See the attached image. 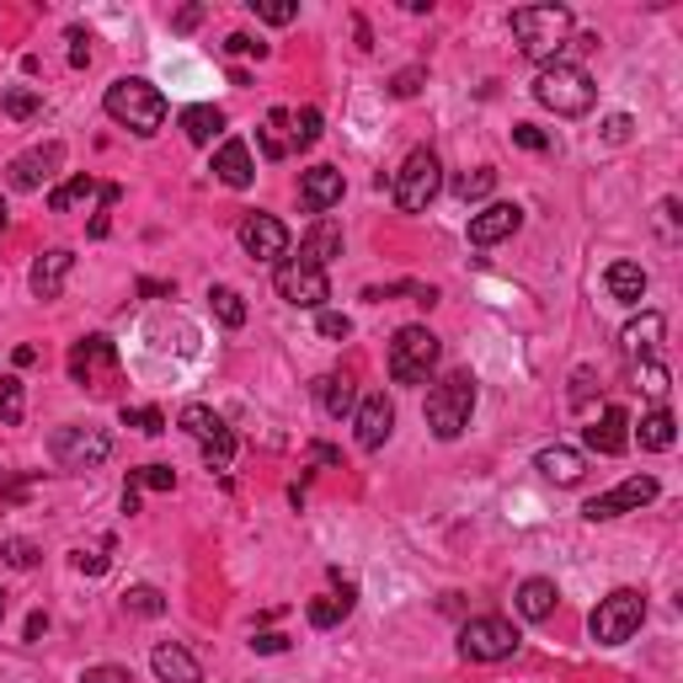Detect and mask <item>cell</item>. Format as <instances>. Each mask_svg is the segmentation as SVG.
<instances>
[{
	"mask_svg": "<svg viewBox=\"0 0 683 683\" xmlns=\"http://www.w3.org/2000/svg\"><path fill=\"white\" fill-rule=\"evenodd\" d=\"M288 123H294V128H288V145H294V150H310V145L321 139V113H316V107L288 113Z\"/></svg>",
	"mask_w": 683,
	"mask_h": 683,
	"instance_id": "cell-38",
	"label": "cell"
},
{
	"mask_svg": "<svg viewBox=\"0 0 683 683\" xmlns=\"http://www.w3.org/2000/svg\"><path fill=\"white\" fill-rule=\"evenodd\" d=\"M273 288H278L283 305H294V310H326V299H331L326 273L310 267L305 257H283L278 273H273Z\"/></svg>",
	"mask_w": 683,
	"mask_h": 683,
	"instance_id": "cell-10",
	"label": "cell"
},
{
	"mask_svg": "<svg viewBox=\"0 0 683 683\" xmlns=\"http://www.w3.org/2000/svg\"><path fill=\"white\" fill-rule=\"evenodd\" d=\"M662 331H668V321H662V310H646L641 321H630L625 331H619V348H625V358H630V363H657V348H662Z\"/></svg>",
	"mask_w": 683,
	"mask_h": 683,
	"instance_id": "cell-18",
	"label": "cell"
},
{
	"mask_svg": "<svg viewBox=\"0 0 683 683\" xmlns=\"http://www.w3.org/2000/svg\"><path fill=\"white\" fill-rule=\"evenodd\" d=\"M123 608H128V614H139V619H161V614H166V593H161V588H150V582H139V588H128V593H123Z\"/></svg>",
	"mask_w": 683,
	"mask_h": 683,
	"instance_id": "cell-35",
	"label": "cell"
},
{
	"mask_svg": "<svg viewBox=\"0 0 683 683\" xmlns=\"http://www.w3.org/2000/svg\"><path fill=\"white\" fill-rule=\"evenodd\" d=\"M59 161H65V145L48 139V145H38V150H27V156H16V161L5 166V182H11L16 193H38L43 182L59 171Z\"/></svg>",
	"mask_w": 683,
	"mask_h": 683,
	"instance_id": "cell-14",
	"label": "cell"
},
{
	"mask_svg": "<svg viewBox=\"0 0 683 683\" xmlns=\"http://www.w3.org/2000/svg\"><path fill=\"white\" fill-rule=\"evenodd\" d=\"M422 81H428V70H422V65H411V70H401V76L390 81V91H396V96H417Z\"/></svg>",
	"mask_w": 683,
	"mask_h": 683,
	"instance_id": "cell-48",
	"label": "cell"
},
{
	"mask_svg": "<svg viewBox=\"0 0 683 683\" xmlns=\"http://www.w3.org/2000/svg\"><path fill=\"white\" fill-rule=\"evenodd\" d=\"M439 187H443L439 156H433L428 145H417V150H411V156L401 161L396 182H390V198H396V208H401V214H422L428 203L439 198Z\"/></svg>",
	"mask_w": 683,
	"mask_h": 683,
	"instance_id": "cell-6",
	"label": "cell"
},
{
	"mask_svg": "<svg viewBox=\"0 0 683 683\" xmlns=\"http://www.w3.org/2000/svg\"><path fill=\"white\" fill-rule=\"evenodd\" d=\"M0 556L16 566V571H33V566H38V545H33V539H5Z\"/></svg>",
	"mask_w": 683,
	"mask_h": 683,
	"instance_id": "cell-44",
	"label": "cell"
},
{
	"mask_svg": "<svg viewBox=\"0 0 683 683\" xmlns=\"http://www.w3.org/2000/svg\"><path fill=\"white\" fill-rule=\"evenodd\" d=\"M208 310H214V321L230 326V331H236V326H246L241 294H236V288H225V283H214V288H208Z\"/></svg>",
	"mask_w": 683,
	"mask_h": 683,
	"instance_id": "cell-34",
	"label": "cell"
},
{
	"mask_svg": "<svg viewBox=\"0 0 683 683\" xmlns=\"http://www.w3.org/2000/svg\"><path fill=\"white\" fill-rule=\"evenodd\" d=\"M0 619H5V593H0Z\"/></svg>",
	"mask_w": 683,
	"mask_h": 683,
	"instance_id": "cell-62",
	"label": "cell"
},
{
	"mask_svg": "<svg viewBox=\"0 0 683 683\" xmlns=\"http://www.w3.org/2000/svg\"><path fill=\"white\" fill-rule=\"evenodd\" d=\"M81 683H134V679H128V668H113V662H107V668H86Z\"/></svg>",
	"mask_w": 683,
	"mask_h": 683,
	"instance_id": "cell-52",
	"label": "cell"
},
{
	"mask_svg": "<svg viewBox=\"0 0 683 683\" xmlns=\"http://www.w3.org/2000/svg\"><path fill=\"white\" fill-rule=\"evenodd\" d=\"M641 619H646V593H636V588H614L608 599H599L588 630H593V641L599 646H625L636 630H641Z\"/></svg>",
	"mask_w": 683,
	"mask_h": 683,
	"instance_id": "cell-7",
	"label": "cell"
},
{
	"mask_svg": "<svg viewBox=\"0 0 683 683\" xmlns=\"http://www.w3.org/2000/svg\"><path fill=\"white\" fill-rule=\"evenodd\" d=\"M353 428H358V448H385V439L396 433V401L385 390H368L358 406H353Z\"/></svg>",
	"mask_w": 683,
	"mask_h": 683,
	"instance_id": "cell-12",
	"label": "cell"
},
{
	"mask_svg": "<svg viewBox=\"0 0 683 683\" xmlns=\"http://www.w3.org/2000/svg\"><path fill=\"white\" fill-rule=\"evenodd\" d=\"M534 470H539L545 481H556V486H577L582 476H588V459H582V448L550 443V448H539V454H534Z\"/></svg>",
	"mask_w": 683,
	"mask_h": 683,
	"instance_id": "cell-21",
	"label": "cell"
},
{
	"mask_svg": "<svg viewBox=\"0 0 683 683\" xmlns=\"http://www.w3.org/2000/svg\"><path fill=\"white\" fill-rule=\"evenodd\" d=\"M331 582H337V593H326V599H310L305 603V619L316 625V630H331V625H342L348 614H353V603H358V588L342 577V571H331Z\"/></svg>",
	"mask_w": 683,
	"mask_h": 683,
	"instance_id": "cell-17",
	"label": "cell"
},
{
	"mask_svg": "<svg viewBox=\"0 0 683 683\" xmlns=\"http://www.w3.org/2000/svg\"><path fill=\"white\" fill-rule=\"evenodd\" d=\"M5 225H11V203L0 198V236H5Z\"/></svg>",
	"mask_w": 683,
	"mask_h": 683,
	"instance_id": "cell-61",
	"label": "cell"
},
{
	"mask_svg": "<svg viewBox=\"0 0 683 683\" xmlns=\"http://www.w3.org/2000/svg\"><path fill=\"white\" fill-rule=\"evenodd\" d=\"M342 193H348V182H342L337 166H310V171L299 177V203H305V214H316V219H321L326 208H337Z\"/></svg>",
	"mask_w": 683,
	"mask_h": 683,
	"instance_id": "cell-16",
	"label": "cell"
},
{
	"mask_svg": "<svg viewBox=\"0 0 683 683\" xmlns=\"http://www.w3.org/2000/svg\"><path fill=\"white\" fill-rule=\"evenodd\" d=\"M214 177L225 182V187H251L257 182V161H251V145L246 139H225L219 150H214Z\"/></svg>",
	"mask_w": 683,
	"mask_h": 683,
	"instance_id": "cell-22",
	"label": "cell"
},
{
	"mask_svg": "<svg viewBox=\"0 0 683 683\" xmlns=\"http://www.w3.org/2000/svg\"><path fill=\"white\" fill-rule=\"evenodd\" d=\"M128 486H145V491H177V470H171V465H145V470H134V481Z\"/></svg>",
	"mask_w": 683,
	"mask_h": 683,
	"instance_id": "cell-43",
	"label": "cell"
},
{
	"mask_svg": "<svg viewBox=\"0 0 683 683\" xmlns=\"http://www.w3.org/2000/svg\"><path fill=\"white\" fill-rule=\"evenodd\" d=\"M470 411H476V374L470 368H448L439 385L428 390V428H433V439L454 443L470 428Z\"/></svg>",
	"mask_w": 683,
	"mask_h": 683,
	"instance_id": "cell-4",
	"label": "cell"
},
{
	"mask_svg": "<svg viewBox=\"0 0 683 683\" xmlns=\"http://www.w3.org/2000/svg\"><path fill=\"white\" fill-rule=\"evenodd\" d=\"M513 145H523V150H550V139H545L534 123H513Z\"/></svg>",
	"mask_w": 683,
	"mask_h": 683,
	"instance_id": "cell-50",
	"label": "cell"
},
{
	"mask_svg": "<svg viewBox=\"0 0 683 683\" xmlns=\"http://www.w3.org/2000/svg\"><path fill=\"white\" fill-rule=\"evenodd\" d=\"M556 599H561V593H556L550 577H528L519 588V614L523 619H534V625H545V619L556 614Z\"/></svg>",
	"mask_w": 683,
	"mask_h": 683,
	"instance_id": "cell-27",
	"label": "cell"
},
{
	"mask_svg": "<svg viewBox=\"0 0 683 683\" xmlns=\"http://www.w3.org/2000/svg\"><path fill=\"white\" fill-rule=\"evenodd\" d=\"M139 294H145V299H161V294H171V283H156V278H145V283H139Z\"/></svg>",
	"mask_w": 683,
	"mask_h": 683,
	"instance_id": "cell-59",
	"label": "cell"
},
{
	"mask_svg": "<svg viewBox=\"0 0 683 683\" xmlns=\"http://www.w3.org/2000/svg\"><path fill=\"white\" fill-rule=\"evenodd\" d=\"M76 566H81L86 577H102V571H107V556H96V550L86 556V550H81V556H76Z\"/></svg>",
	"mask_w": 683,
	"mask_h": 683,
	"instance_id": "cell-55",
	"label": "cell"
},
{
	"mask_svg": "<svg viewBox=\"0 0 683 683\" xmlns=\"http://www.w3.org/2000/svg\"><path fill=\"white\" fill-rule=\"evenodd\" d=\"M491 187H497V171H491V166H476V171H465V177H454V198H465V203L486 198Z\"/></svg>",
	"mask_w": 683,
	"mask_h": 683,
	"instance_id": "cell-40",
	"label": "cell"
},
{
	"mask_svg": "<svg viewBox=\"0 0 683 683\" xmlns=\"http://www.w3.org/2000/svg\"><path fill=\"white\" fill-rule=\"evenodd\" d=\"M123 428H139V433H166V417L156 411V406H123Z\"/></svg>",
	"mask_w": 683,
	"mask_h": 683,
	"instance_id": "cell-42",
	"label": "cell"
},
{
	"mask_svg": "<svg viewBox=\"0 0 683 683\" xmlns=\"http://www.w3.org/2000/svg\"><path fill=\"white\" fill-rule=\"evenodd\" d=\"M657 214H662V230H679V203H673V198H662Z\"/></svg>",
	"mask_w": 683,
	"mask_h": 683,
	"instance_id": "cell-56",
	"label": "cell"
},
{
	"mask_svg": "<svg viewBox=\"0 0 683 683\" xmlns=\"http://www.w3.org/2000/svg\"><path fill=\"white\" fill-rule=\"evenodd\" d=\"M27 417V390H22V379L11 374V379H0V428H16Z\"/></svg>",
	"mask_w": 683,
	"mask_h": 683,
	"instance_id": "cell-37",
	"label": "cell"
},
{
	"mask_svg": "<svg viewBox=\"0 0 683 683\" xmlns=\"http://www.w3.org/2000/svg\"><path fill=\"white\" fill-rule=\"evenodd\" d=\"M321 337H331V342H348V337H353V321H348V316H342V310H321Z\"/></svg>",
	"mask_w": 683,
	"mask_h": 683,
	"instance_id": "cell-46",
	"label": "cell"
},
{
	"mask_svg": "<svg viewBox=\"0 0 683 683\" xmlns=\"http://www.w3.org/2000/svg\"><path fill=\"white\" fill-rule=\"evenodd\" d=\"M203 465L208 470H230L236 465V433L230 428H219L214 439H203Z\"/></svg>",
	"mask_w": 683,
	"mask_h": 683,
	"instance_id": "cell-39",
	"label": "cell"
},
{
	"mask_svg": "<svg viewBox=\"0 0 683 683\" xmlns=\"http://www.w3.org/2000/svg\"><path fill=\"white\" fill-rule=\"evenodd\" d=\"M198 22H203V5H182V11L171 16V27H177V33H193Z\"/></svg>",
	"mask_w": 683,
	"mask_h": 683,
	"instance_id": "cell-53",
	"label": "cell"
},
{
	"mask_svg": "<svg viewBox=\"0 0 683 683\" xmlns=\"http://www.w3.org/2000/svg\"><path fill=\"white\" fill-rule=\"evenodd\" d=\"M123 513H139V486H123Z\"/></svg>",
	"mask_w": 683,
	"mask_h": 683,
	"instance_id": "cell-60",
	"label": "cell"
},
{
	"mask_svg": "<svg viewBox=\"0 0 683 683\" xmlns=\"http://www.w3.org/2000/svg\"><path fill=\"white\" fill-rule=\"evenodd\" d=\"M102 107H107V118L123 123V128H128V134H139V139L161 134V123H166L161 86H150L145 76H118V81L107 86Z\"/></svg>",
	"mask_w": 683,
	"mask_h": 683,
	"instance_id": "cell-2",
	"label": "cell"
},
{
	"mask_svg": "<svg viewBox=\"0 0 683 683\" xmlns=\"http://www.w3.org/2000/svg\"><path fill=\"white\" fill-rule=\"evenodd\" d=\"M0 113L16 123L38 118L43 113V91H33V86H11V91H0Z\"/></svg>",
	"mask_w": 683,
	"mask_h": 683,
	"instance_id": "cell-33",
	"label": "cell"
},
{
	"mask_svg": "<svg viewBox=\"0 0 683 683\" xmlns=\"http://www.w3.org/2000/svg\"><path fill=\"white\" fill-rule=\"evenodd\" d=\"M70 43H76V48H70V65H76V70H81V65H91V48H86V43H91V38H86L81 27L70 33Z\"/></svg>",
	"mask_w": 683,
	"mask_h": 683,
	"instance_id": "cell-54",
	"label": "cell"
},
{
	"mask_svg": "<svg viewBox=\"0 0 683 683\" xmlns=\"http://www.w3.org/2000/svg\"><path fill=\"white\" fill-rule=\"evenodd\" d=\"M519 646H523V636L513 630V619H502V614L465 619V630H459V657H465V662H502V657H513Z\"/></svg>",
	"mask_w": 683,
	"mask_h": 683,
	"instance_id": "cell-8",
	"label": "cell"
},
{
	"mask_svg": "<svg viewBox=\"0 0 683 683\" xmlns=\"http://www.w3.org/2000/svg\"><path fill=\"white\" fill-rule=\"evenodd\" d=\"M48 454L65 465V470H96L107 454H113V439L91 422H65L54 439H48Z\"/></svg>",
	"mask_w": 683,
	"mask_h": 683,
	"instance_id": "cell-9",
	"label": "cell"
},
{
	"mask_svg": "<svg viewBox=\"0 0 683 683\" xmlns=\"http://www.w3.org/2000/svg\"><path fill=\"white\" fill-rule=\"evenodd\" d=\"M219 48H225V54H257V59H267V43L251 38V33H230Z\"/></svg>",
	"mask_w": 683,
	"mask_h": 683,
	"instance_id": "cell-47",
	"label": "cell"
},
{
	"mask_svg": "<svg viewBox=\"0 0 683 683\" xmlns=\"http://www.w3.org/2000/svg\"><path fill=\"white\" fill-rule=\"evenodd\" d=\"M443 358V342L428 326H401L390 337V379L396 385H428Z\"/></svg>",
	"mask_w": 683,
	"mask_h": 683,
	"instance_id": "cell-5",
	"label": "cell"
},
{
	"mask_svg": "<svg viewBox=\"0 0 683 683\" xmlns=\"http://www.w3.org/2000/svg\"><path fill=\"white\" fill-rule=\"evenodd\" d=\"M96 193H102V182H96V177H86V171H76L70 182H59V187L48 193V208H54V214H70V208H81V203L96 198Z\"/></svg>",
	"mask_w": 683,
	"mask_h": 683,
	"instance_id": "cell-30",
	"label": "cell"
},
{
	"mask_svg": "<svg viewBox=\"0 0 683 683\" xmlns=\"http://www.w3.org/2000/svg\"><path fill=\"white\" fill-rule=\"evenodd\" d=\"M316 401L331 422H342V417H353V406H358V385H353V374H342V368H331L316 379Z\"/></svg>",
	"mask_w": 683,
	"mask_h": 683,
	"instance_id": "cell-24",
	"label": "cell"
},
{
	"mask_svg": "<svg viewBox=\"0 0 683 683\" xmlns=\"http://www.w3.org/2000/svg\"><path fill=\"white\" fill-rule=\"evenodd\" d=\"M593 385H599V374H593V368H577V374H571V406H577V411H588V406H593Z\"/></svg>",
	"mask_w": 683,
	"mask_h": 683,
	"instance_id": "cell-45",
	"label": "cell"
},
{
	"mask_svg": "<svg viewBox=\"0 0 683 683\" xmlns=\"http://www.w3.org/2000/svg\"><path fill=\"white\" fill-rule=\"evenodd\" d=\"M641 374H646V390L657 396V406L668 401V368L662 363H641Z\"/></svg>",
	"mask_w": 683,
	"mask_h": 683,
	"instance_id": "cell-49",
	"label": "cell"
},
{
	"mask_svg": "<svg viewBox=\"0 0 683 683\" xmlns=\"http://www.w3.org/2000/svg\"><path fill=\"white\" fill-rule=\"evenodd\" d=\"M523 225V208L519 203H486L481 214H470V246H497L508 241V236H519Z\"/></svg>",
	"mask_w": 683,
	"mask_h": 683,
	"instance_id": "cell-15",
	"label": "cell"
},
{
	"mask_svg": "<svg viewBox=\"0 0 683 683\" xmlns=\"http://www.w3.org/2000/svg\"><path fill=\"white\" fill-rule=\"evenodd\" d=\"M625 134H630V118H625V113H619V118H608V139H614V145H619Z\"/></svg>",
	"mask_w": 683,
	"mask_h": 683,
	"instance_id": "cell-58",
	"label": "cell"
},
{
	"mask_svg": "<svg viewBox=\"0 0 683 683\" xmlns=\"http://www.w3.org/2000/svg\"><path fill=\"white\" fill-rule=\"evenodd\" d=\"M251 5V16L257 22H267V27H288L294 16H299V5L294 0H246Z\"/></svg>",
	"mask_w": 683,
	"mask_h": 683,
	"instance_id": "cell-41",
	"label": "cell"
},
{
	"mask_svg": "<svg viewBox=\"0 0 683 683\" xmlns=\"http://www.w3.org/2000/svg\"><path fill=\"white\" fill-rule=\"evenodd\" d=\"M177 428H182V433H193V439H214V433H219V428H225V417H214V411H208V406H182V417H177Z\"/></svg>",
	"mask_w": 683,
	"mask_h": 683,
	"instance_id": "cell-36",
	"label": "cell"
},
{
	"mask_svg": "<svg viewBox=\"0 0 683 683\" xmlns=\"http://www.w3.org/2000/svg\"><path fill=\"white\" fill-rule=\"evenodd\" d=\"M534 102L550 107L556 118H582V113H593L599 86H593V76H588L582 65L556 59V65H539V76H534Z\"/></svg>",
	"mask_w": 683,
	"mask_h": 683,
	"instance_id": "cell-3",
	"label": "cell"
},
{
	"mask_svg": "<svg viewBox=\"0 0 683 683\" xmlns=\"http://www.w3.org/2000/svg\"><path fill=\"white\" fill-rule=\"evenodd\" d=\"M582 439H588L593 454H608V459H614V454H625V448H630V417H625V406H603L599 422H593Z\"/></svg>",
	"mask_w": 683,
	"mask_h": 683,
	"instance_id": "cell-19",
	"label": "cell"
},
{
	"mask_svg": "<svg viewBox=\"0 0 683 683\" xmlns=\"http://www.w3.org/2000/svg\"><path fill=\"white\" fill-rule=\"evenodd\" d=\"M236 236H241L246 257H257V262H283L288 257V225L273 219V214H246Z\"/></svg>",
	"mask_w": 683,
	"mask_h": 683,
	"instance_id": "cell-13",
	"label": "cell"
},
{
	"mask_svg": "<svg viewBox=\"0 0 683 683\" xmlns=\"http://www.w3.org/2000/svg\"><path fill=\"white\" fill-rule=\"evenodd\" d=\"M70 267H76V251H65V246L43 251L38 262H33V273H27L33 294H38V299H59V294H65V278H70Z\"/></svg>",
	"mask_w": 683,
	"mask_h": 683,
	"instance_id": "cell-20",
	"label": "cell"
},
{
	"mask_svg": "<svg viewBox=\"0 0 683 683\" xmlns=\"http://www.w3.org/2000/svg\"><path fill=\"white\" fill-rule=\"evenodd\" d=\"M182 134H187L193 145H214V139L225 134V113H219V107H208V102H198V107H182Z\"/></svg>",
	"mask_w": 683,
	"mask_h": 683,
	"instance_id": "cell-29",
	"label": "cell"
},
{
	"mask_svg": "<svg viewBox=\"0 0 683 683\" xmlns=\"http://www.w3.org/2000/svg\"><path fill=\"white\" fill-rule=\"evenodd\" d=\"M673 439H679V433H673V411H668V406H651V411L641 417V448H651V454H668Z\"/></svg>",
	"mask_w": 683,
	"mask_h": 683,
	"instance_id": "cell-31",
	"label": "cell"
},
{
	"mask_svg": "<svg viewBox=\"0 0 683 683\" xmlns=\"http://www.w3.org/2000/svg\"><path fill=\"white\" fill-rule=\"evenodd\" d=\"M257 145H262L267 161H283V156L294 150V145H288V107H273V113H267V123L257 128Z\"/></svg>",
	"mask_w": 683,
	"mask_h": 683,
	"instance_id": "cell-32",
	"label": "cell"
},
{
	"mask_svg": "<svg viewBox=\"0 0 683 683\" xmlns=\"http://www.w3.org/2000/svg\"><path fill=\"white\" fill-rule=\"evenodd\" d=\"M113 363H118L113 337H81V342L70 348V379H76V385H91V374H96V368H113Z\"/></svg>",
	"mask_w": 683,
	"mask_h": 683,
	"instance_id": "cell-23",
	"label": "cell"
},
{
	"mask_svg": "<svg viewBox=\"0 0 683 683\" xmlns=\"http://www.w3.org/2000/svg\"><path fill=\"white\" fill-rule=\"evenodd\" d=\"M513 27V43H519L523 59H539V65H556L566 48H571V33H577V16L566 5H519L508 16Z\"/></svg>",
	"mask_w": 683,
	"mask_h": 683,
	"instance_id": "cell-1",
	"label": "cell"
},
{
	"mask_svg": "<svg viewBox=\"0 0 683 683\" xmlns=\"http://www.w3.org/2000/svg\"><path fill=\"white\" fill-rule=\"evenodd\" d=\"M299 257H305V262H310V267H331V262H337V257H342V225H337V219H316V225H310V230H305V241H299Z\"/></svg>",
	"mask_w": 683,
	"mask_h": 683,
	"instance_id": "cell-25",
	"label": "cell"
},
{
	"mask_svg": "<svg viewBox=\"0 0 683 683\" xmlns=\"http://www.w3.org/2000/svg\"><path fill=\"white\" fill-rule=\"evenodd\" d=\"M43 630H48V614H27V641H43Z\"/></svg>",
	"mask_w": 683,
	"mask_h": 683,
	"instance_id": "cell-57",
	"label": "cell"
},
{
	"mask_svg": "<svg viewBox=\"0 0 683 683\" xmlns=\"http://www.w3.org/2000/svg\"><path fill=\"white\" fill-rule=\"evenodd\" d=\"M150 668H156V679L161 683H203V668L193 651H182L177 641H166L150 651Z\"/></svg>",
	"mask_w": 683,
	"mask_h": 683,
	"instance_id": "cell-26",
	"label": "cell"
},
{
	"mask_svg": "<svg viewBox=\"0 0 683 683\" xmlns=\"http://www.w3.org/2000/svg\"><path fill=\"white\" fill-rule=\"evenodd\" d=\"M603 283H608V294H614L619 305H641V294H646V267H641V262H608Z\"/></svg>",
	"mask_w": 683,
	"mask_h": 683,
	"instance_id": "cell-28",
	"label": "cell"
},
{
	"mask_svg": "<svg viewBox=\"0 0 683 683\" xmlns=\"http://www.w3.org/2000/svg\"><path fill=\"white\" fill-rule=\"evenodd\" d=\"M251 651L278 657V651H288V636H278V630H257V636H251Z\"/></svg>",
	"mask_w": 683,
	"mask_h": 683,
	"instance_id": "cell-51",
	"label": "cell"
},
{
	"mask_svg": "<svg viewBox=\"0 0 683 683\" xmlns=\"http://www.w3.org/2000/svg\"><path fill=\"white\" fill-rule=\"evenodd\" d=\"M657 476H630V481H619L614 491H603V497H593L588 508H582V519L588 523H608L619 519V513H641L646 502H657Z\"/></svg>",
	"mask_w": 683,
	"mask_h": 683,
	"instance_id": "cell-11",
	"label": "cell"
}]
</instances>
